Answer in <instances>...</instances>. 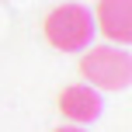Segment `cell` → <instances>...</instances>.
Masks as SVG:
<instances>
[{"mask_svg": "<svg viewBox=\"0 0 132 132\" xmlns=\"http://www.w3.org/2000/svg\"><path fill=\"white\" fill-rule=\"evenodd\" d=\"M42 31H45V42L59 52H84L94 42V14L90 7L84 4H59L45 14L42 21Z\"/></svg>", "mask_w": 132, "mask_h": 132, "instance_id": "cell-1", "label": "cell"}, {"mask_svg": "<svg viewBox=\"0 0 132 132\" xmlns=\"http://www.w3.org/2000/svg\"><path fill=\"white\" fill-rule=\"evenodd\" d=\"M80 73L94 90H129L132 84V59L122 45H90L84 49Z\"/></svg>", "mask_w": 132, "mask_h": 132, "instance_id": "cell-2", "label": "cell"}, {"mask_svg": "<svg viewBox=\"0 0 132 132\" xmlns=\"http://www.w3.org/2000/svg\"><path fill=\"white\" fill-rule=\"evenodd\" d=\"M59 111L70 125H90L94 118H101L104 111V101H101V90H94L90 84H73L63 87L59 94Z\"/></svg>", "mask_w": 132, "mask_h": 132, "instance_id": "cell-3", "label": "cell"}, {"mask_svg": "<svg viewBox=\"0 0 132 132\" xmlns=\"http://www.w3.org/2000/svg\"><path fill=\"white\" fill-rule=\"evenodd\" d=\"M94 28H101L111 38V45L125 49L132 42V0H97Z\"/></svg>", "mask_w": 132, "mask_h": 132, "instance_id": "cell-4", "label": "cell"}, {"mask_svg": "<svg viewBox=\"0 0 132 132\" xmlns=\"http://www.w3.org/2000/svg\"><path fill=\"white\" fill-rule=\"evenodd\" d=\"M52 132H87L84 125H59V129H52Z\"/></svg>", "mask_w": 132, "mask_h": 132, "instance_id": "cell-5", "label": "cell"}]
</instances>
